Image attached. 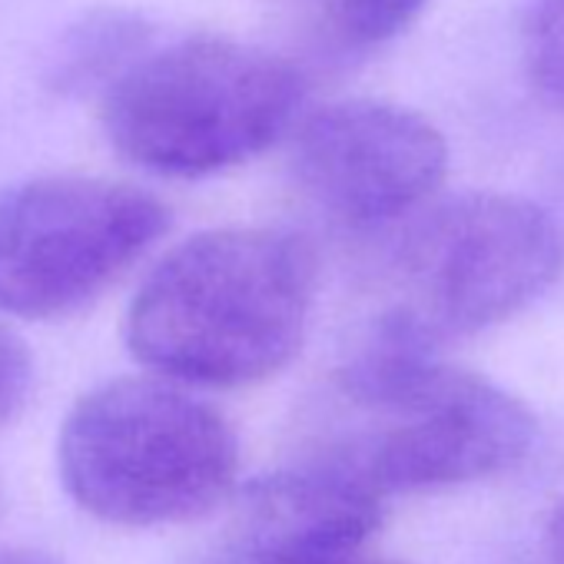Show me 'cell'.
<instances>
[{"label": "cell", "mask_w": 564, "mask_h": 564, "mask_svg": "<svg viewBox=\"0 0 564 564\" xmlns=\"http://www.w3.org/2000/svg\"><path fill=\"white\" fill-rule=\"evenodd\" d=\"M293 176L329 219L376 229L419 213L448 173V143L422 113L386 100H339L293 133Z\"/></svg>", "instance_id": "cell-7"}, {"label": "cell", "mask_w": 564, "mask_h": 564, "mask_svg": "<svg viewBox=\"0 0 564 564\" xmlns=\"http://www.w3.org/2000/svg\"><path fill=\"white\" fill-rule=\"evenodd\" d=\"M0 505H4V488H0Z\"/></svg>", "instance_id": "cell-15"}, {"label": "cell", "mask_w": 564, "mask_h": 564, "mask_svg": "<svg viewBox=\"0 0 564 564\" xmlns=\"http://www.w3.org/2000/svg\"><path fill=\"white\" fill-rule=\"evenodd\" d=\"M34 359L11 329L0 326V425H8L31 399Z\"/></svg>", "instance_id": "cell-11"}, {"label": "cell", "mask_w": 564, "mask_h": 564, "mask_svg": "<svg viewBox=\"0 0 564 564\" xmlns=\"http://www.w3.org/2000/svg\"><path fill=\"white\" fill-rule=\"evenodd\" d=\"M564 265L547 209L508 193H465L409 223L386 272V306L366 339L442 352L534 303Z\"/></svg>", "instance_id": "cell-4"}, {"label": "cell", "mask_w": 564, "mask_h": 564, "mask_svg": "<svg viewBox=\"0 0 564 564\" xmlns=\"http://www.w3.org/2000/svg\"><path fill=\"white\" fill-rule=\"evenodd\" d=\"M326 564H402V561H389V557H369V554L356 551V554H346V557H336V561H326Z\"/></svg>", "instance_id": "cell-14"}, {"label": "cell", "mask_w": 564, "mask_h": 564, "mask_svg": "<svg viewBox=\"0 0 564 564\" xmlns=\"http://www.w3.org/2000/svg\"><path fill=\"white\" fill-rule=\"evenodd\" d=\"M0 564H61V561L34 547H0Z\"/></svg>", "instance_id": "cell-12"}, {"label": "cell", "mask_w": 564, "mask_h": 564, "mask_svg": "<svg viewBox=\"0 0 564 564\" xmlns=\"http://www.w3.org/2000/svg\"><path fill=\"white\" fill-rule=\"evenodd\" d=\"M57 465L67 495L107 524L189 521L236 488L232 425L173 379H113L74 402Z\"/></svg>", "instance_id": "cell-3"}, {"label": "cell", "mask_w": 564, "mask_h": 564, "mask_svg": "<svg viewBox=\"0 0 564 564\" xmlns=\"http://www.w3.org/2000/svg\"><path fill=\"white\" fill-rule=\"evenodd\" d=\"M170 209L107 176H37L0 193V313L61 319L97 296L166 232Z\"/></svg>", "instance_id": "cell-6"}, {"label": "cell", "mask_w": 564, "mask_h": 564, "mask_svg": "<svg viewBox=\"0 0 564 564\" xmlns=\"http://www.w3.org/2000/svg\"><path fill=\"white\" fill-rule=\"evenodd\" d=\"M386 495L329 462H306L239 488L216 564H326L362 551L379 531Z\"/></svg>", "instance_id": "cell-8"}, {"label": "cell", "mask_w": 564, "mask_h": 564, "mask_svg": "<svg viewBox=\"0 0 564 564\" xmlns=\"http://www.w3.org/2000/svg\"><path fill=\"white\" fill-rule=\"evenodd\" d=\"M531 442L534 415L508 389L442 352L362 339L333 376L316 458L395 495L508 471Z\"/></svg>", "instance_id": "cell-2"}, {"label": "cell", "mask_w": 564, "mask_h": 564, "mask_svg": "<svg viewBox=\"0 0 564 564\" xmlns=\"http://www.w3.org/2000/svg\"><path fill=\"white\" fill-rule=\"evenodd\" d=\"M316 34L346 51L379 47L409 31L432 0H303Z\"/></svg>", "instance_id": "cell-9"}, {"label": "cell", "mask_w": 564, "mask_h": 564, "mask_svg": "<svg viewBox=\"0 0 564 564\" xmlns=\"http://www.w3.org/2000/svg\"><path fill=\"white\" fill-rule=\"evenodd\" d=\"M316 282V252L290 229L196 232L143 279L127 310V346L183 386L265 382L300 356Z\"/></svg>", "instance_id": "cell-1"}, {"label": "cell", "mask_w": 564, "mask_h": 564, "mask_svg": "<svg viewBox=\"0 0 564 564\" xmlns=\"http://www.w3.org/2000/svg\"><path fill=\"white\" fill-rule=\"evenodd\" d=\"M551 551H554V564H564V505L551 524Z\"/></svg>", "instance_id": "cell-13"}, {"label": "cell", "mask_w": 564, "mask_h": 564, "mask_svg": "<svg viewBox=\"0 0 564 564\" xmlns=\"http://www.w3.org/2000/svg\"><path fill=\"white\" fill-rule=\"evenodd\" d=\"M524 61L538 94L564 110V0H534L531 4Z\"/></svg>", "instance_id": "cell-10"}, {"label": "cell", "mask_w": 564, "mask_h": 564, "mask_svg": "<svg viewBox=\"0 0 564 564\" xmlns=\"http://www.w3.org/2000/svg\"><path fill=\"white\" fill-rule=\"evenodd\" d=\"M300 70L262 47L189 37L127 67L104 97V133L156 176H209L269 150L296 123Z\"/></svg>", "instance_id": "cell-5"}]
</instances>
